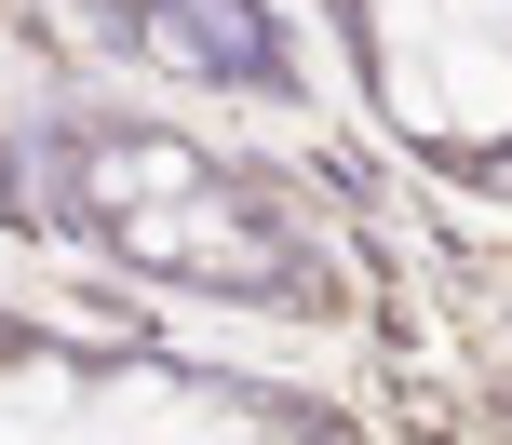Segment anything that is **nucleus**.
Instances as JSON below:
<instances>
[{"label": "nucleus", "mask_w": 512, "mask_h": 445, "mask_svg": "<svg viewBox=\"0 0 512 445\" xmlns=\"http://www.w3.org/2000/svg\"><path fill=\"white\" fill-rule=\"evenodd\" d=\"M445 122H512V27L486 41V0H472V27H459V54H445Z\"/></svg>", "instance_id": "obj_1"}, {"label": "nucleus", "mask_w": 512, "mask_h": 445, "mask_svg": "<svg viewBox=\"0 0 512 445\" xmlns=\"http://www.w3.org/2000/svg\"><path fill=\"white\" fill-rule=\"evenodd\" d=\"M95 189H108V203H135V189H189V162H176V149H135V162H108Z\"/></svg>", "instance_id": "obj_2"}]
</instances>
